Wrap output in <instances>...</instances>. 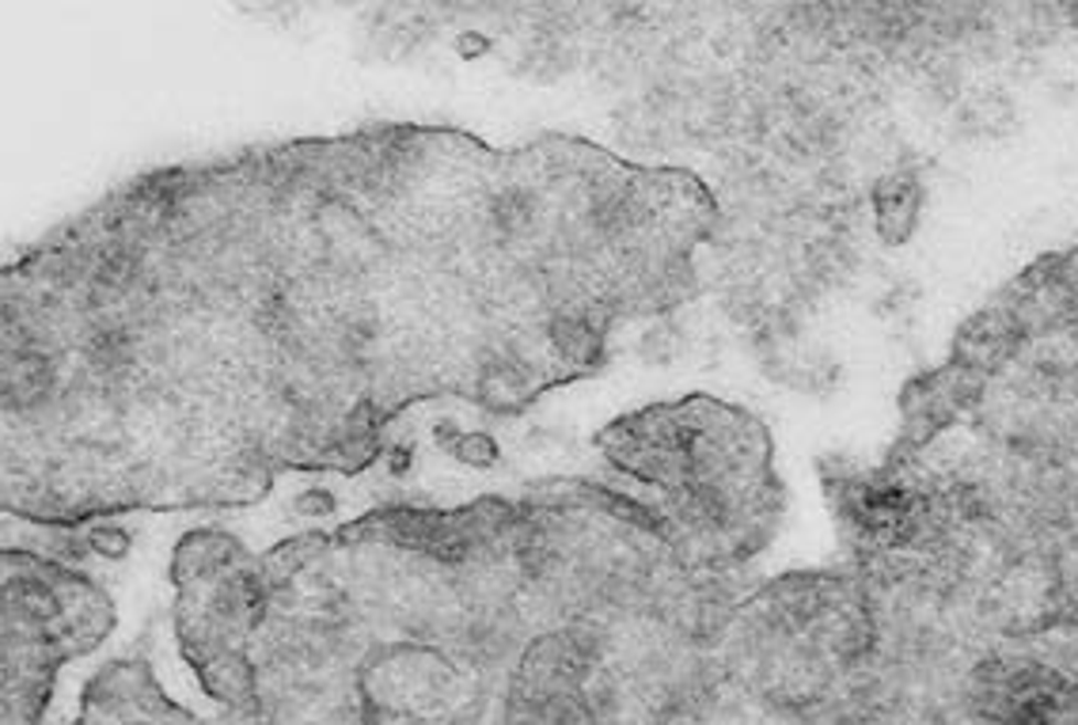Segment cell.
<instances>
[{
	"instance_id": "1",
	"label": "cell",
	"mask_w": 1078,
	"mask_h": 725,
	"mask_svg": "<svg viewBox=\"0 0 1078 725\" xmlns=\"http://www.w3.org/2000/svg\"><path fill=\"white\" fill-rule=\"evenodd\" d=\"M688 175L589 144L373 130L160 172L4 274V506H228L354 472L403 403L498 411L683 301Z\"/></svg>"
}]
</instances>
